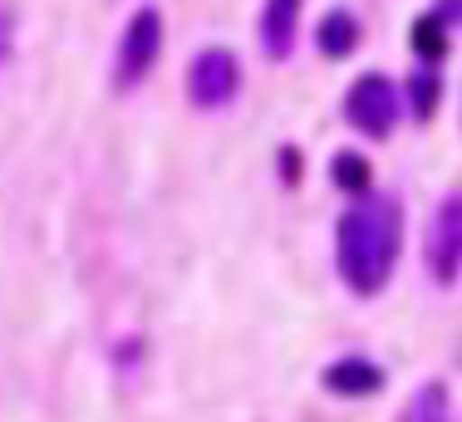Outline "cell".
<instances>
[{
    "label": "cell",
    "instance_id": "1",
    "mask_svg": "<svg viewBox=\"0 0 462 422\" xmlns=\"http://www.w3.org/2000/svg\"><path fill=\"white\" fill-rule=\"evenodd\" d=\"M399 246H403V206L393 197L365 192L339 216V236H335L339 280L355 295H379L393 275Z\"/></svg>",
    "mask_w": 462,
    "mask_h": 422
},
{
    "label": "cell",
    "instance_id": "2",
    "mask_svg": "<svg viewBox=\"0 0 462 422\" xmlns=\"http://www.w3.org/2000/svg\"><path fill=\"white\" fill-rule=\"evenodd\" d=\"M158 54H162V15L152 5H143L138 15L128 20L124 40H118V64H114L118 88H138L152 74Z\"/></svg>",
    "mask_w": 462,
    "mask_h": 422
},
{
    "label": "cell",
    "instance_id": "3",
    "mask_svg": "<svg viewBox=\"0 0 462 422\" xmlns=\"http://www.w3.org/2000/svg\"><path fill=\"white\" fill-rule=\"evenodd\" d=\"M345 118L365 138H389L393 124H399V88L383 74H359L355 88L345 94Z\"/></svg>",
    "mask_w": 462,
    "mask_h": 422
},
{
    "label": "cell",
    "instance_id": "4",
    "mask_svg": "<svg viewBox=\"0 0 462 422\" xmlns=\"http://www.w3.org/2000/svg\"><path fill=\"white\" fill-rule=\"evenodd\" d=\"M423 261H428V271H433L438 285H453L462 275V192H453V197L438 202L433 226H428Z\"/></svg>",
    "mask_w": 462,
    "mask_h": 422
},
{
    "label": "cell",
    "instance_id": "5",
    "mask_svg": "<svg viewBox=\"0 0 462 422\" xmlns=\"http://www.w3.org/2000/svg\"><path fill=\"white\" fill-rule=\"evenodd\" d=\"M236 88H241V64L231 50H202L192 60V69H187V98L197 108H207V114L231 104Z\"/></svg>",
    "mask_w": 462,
    "mask_h": 422
},
{
    "label": "cell",
    "instance_id": "6",
    "mask_svg": "<svg viewBox=\"0 0 462 422\" xmlns=\"http://www.w3.org/2000/svg\"><path fill=\"white\" fill-rule=\"evenodd\" d=\"M295 30H300V0H266V10H261V50L271 60H285L295 50Z\"/></svg>",
    "mask_w": 462,
    "mask_h": 422
},
{
    "label": "cell",
    "instance_id": "7",
    "mask_svg": "<svg viewBox=\"0 0 462 422\" xmlns=\"http://www.w3.org/2000/svg\"><path fill=\"white\" fill-rule=\"evenodd\" d=\"M325 388H329V393L365 398V393H374V388H383V373L374 369L369 359H339V363H329V369H325Z\"/></svg>",
    "mask_w": 462,
    "mask_h": 422
},
{
    "label": "cell",
    "instance_id": "8",
    "mask_svg": "<svg viewBox=\"0 0 462 422\" xmlns=\"http://www.w3.org/2000/svg\"><path fill=\"white\" fill-rule=\"evenodd\" d=\"M315 44H320V54H329V60H345V54L359 44L355 15H349V10H329V15L320 20V30H315Z\"/></svg>",
    "mask_w": 462,
    "mask_h": 422
},
{
    "label": "cell",
    "instance_id": "9",
    "mask_svg": "<svg viewBox=\"0 0 462 422\" xmlns=\"http://www.w3.org/2000/svg\"><path fill=\"white\" fill-rule=\"evenodd\" d=\"M399 422H453V403H448V388L443 383H423L418 393L403 403Z\"/></svg>",
    "mask_w": 462,
    "mask_h": 422
},
{
    "label": "cell",
    "instance_id": "10",
    "mask_svg": "<svg viewBox=\"0 0 462 422\" xmlns=\"http://www.w3.org/2000/svg\"><path fill=\"white\" fill-rule=\"evenodd\" d=\"M433 104H438V74L433 69L413 74V114L418 118H433Z\"/></svg>",
    "mask_w": 462,
    "mask_h": 422
},
{
    "label": "cell",
    "instance_id": "11",
    "mask_svg": "<svg viewBox=\"0 0 462 422\" xmlns=\"http://www.w3.org/2000/svg\"><path fill=\"white\" fill-rule=\"evenodd\" d=\"M335 182H339V187H349V192H365L369 168H365L359 158H349V152H339V158H335Z\"/></svg>",
    "mask_w": 462,
    "mask_h": 422
},
{
    "label": "cell",
    "instance_id": "12",
    "mask_svg": "<svg viewBox=\"0 0 462 422\" xmlns=\"http://www.w3.org/2000/svg\"><path fill=\"white\" fill-rule=\"evenodd\" d=\"M5 54H10V5L0 0V64H5Z\"/></svg>",
    "mask_w": 462,
    "mask_h": 422
}]
</instances>
